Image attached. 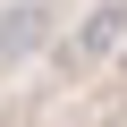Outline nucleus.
I'll return each mask as SVG.
<instances>
[{
	"instance_id": "obj_1",
	"label": "nucleus",
	"mask_w": 127,
	"mask_h": 127,
	"mask_svg": "<svg viewBox=\"0 0 127 127\" xmlns=\"http://www.w3.org/2000/svg\"><path fill=\"white\" fill-rule=\"evenodd\" d=\"M26 42H34V17H26V9L0 17V51H26Z\"/></svg>"
}]
</instances>
